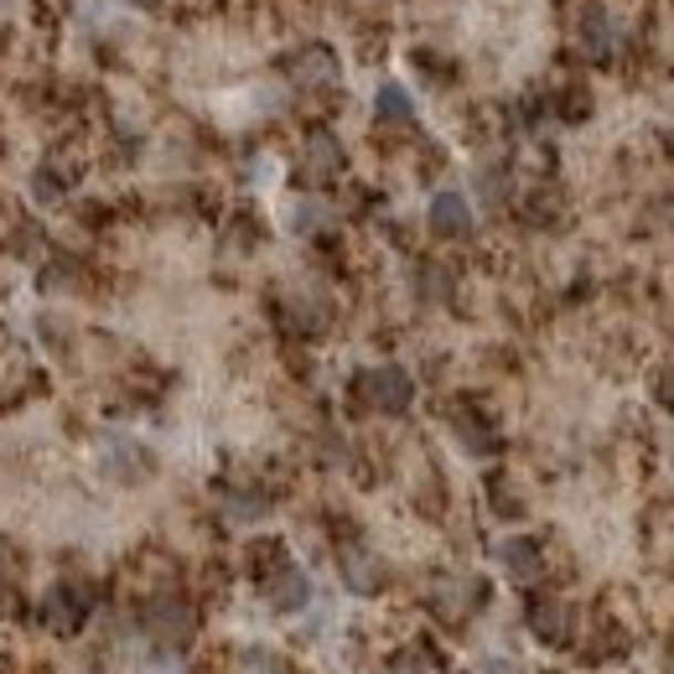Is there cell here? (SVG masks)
<instances>
[{"mask_svg":"<svg viewBox=\"0 0 674 674\" xmlns=\"http://www.w3.org/2000/svg\"><path fill=\"white\" fill-rule=\"evenodd\" d=\"M498 560H504V571L514 581H539L545 576V556H539L535 539H504L498 545Z\"/></svg>","mask_w":674,"mask_h":674,"instance_id":"cell-6","label":"cell"},{"mask_svg":"<svg viewBox=\"0 0 674 674\" xmlns=\"http://www.w3.org/2000/svg\"><path fill=\"white\" fill-rule=\"evenodd\" d=\"M389 674H431V664L421 654H394L389 659Z\"/></svg>","mask_w":674,"mask_h":674,"instance_id":"cell-16","label":"cell"},{"mask_svg":"<svg viewBox=\"0 0 674 674\" xmlns=\"http://www.w3.org/2000/svg\"><path fill=\"white\" fill-rule=\"evenodd\" d=\"M239 674H286V664L270 654V649H244L239 654Z\"/></svg>","mask_w":674,"mask_h":674,"instance_id":"cell-14","label":"cell"},{"mask_svg":"<svg viewBox=\"0 0 674 674\" xmlns=\"http://www.w3.org/2000/svg\"><path fill=\"white\" fill-rule=\"evenodd\" d=\"M146 623H151V633L161 643H182V639H192V607L177 602V597H161V602H151Z\"/></svg>","mask_w":674,"mask_h":674,"instance_id":"cell-5","label":"cell"},{"mask_svg":"<svg viewBox=\"0 0 674 674\" xmlns=\"http://www.w3.org/2000/svg\"><path fill=\"white\" fill-rule=\"evenodd\" d=\"M146 446L130 436H104L99 441V472L104 477H115V483H130V477H140L146 472Z\"/></svg>","mask_w":674,"mask_h":674,"instance_id":"cell-2","label":"cell"},{"mask_svg":"<svg viewBox=\"0 0 674 674\" xmlns=\"http://www.w3.org/2000/svg\"><path fill=\"white\" fill-rule=\"evenodd\" d=\"M670 462H674V452H670Z\"/></svg>","mask_w":674,"mask_h":674,"instance_id":"cell-22","label":"cell"},{"mask_svg":"<svg viewBox=\"0 0 674 674\" xmlns=\"http://www.w3.org/2000/svg\"><path fill=\"white\" fill-rule=\"evenodd\" d=\"M270 591V607L275 612H302L306 602H312V576L302 571V566H281V571L265 581Z\"/></svg>","mask_w":674,"mask_h":674,"instance_id":"cell-4","label":"cell"},{"mask_svg":"<svg viewBox=\"0 0 674 674\" xmlns=\"http://www.w3.org/2000/svg\"><path fill=\"white\" fill-rule=\"evenodd\" d=\"M477 674H519V664H514V659H498V654H493V659H483V670H477Z\"/></svg>","mask_w":674,"mask_h":674,"instance_id":"cell-18","label":"cell"},{"mask_svg":"<svg viewBox=\"0 0 674 674\" xmlns=\"http://www.w3.org/2000/svg\"><path fill=\"white\" fill-rule=\"evenodd\" d=\"M296 78H302V84H333V78H337L333 52H302V63H296Z\"/></svg>","mask_w":674,"mask_h":674,"instance_id":"cell-12","label":"cell"},{"mask_svg":"<svg viewBox=\"0 0 674 674\" xmlns=\"http://www.w3.org/2000/svg\"><path fill=\"white\" fill-rule=\"evenodd\" d=\"M130 6H156V0H130Z\"/></svg>","mask_w":674,"mask_h":674,"instance_id":"cell-21","label":"cell"},{"mask_svg":"<svg viewBox=\"0 0 674 674\" xmlns=\"http://www.w3.org/2000/svg\"><path fill=\"white\" fill-rule=\"evenodd\" d=\"M337 167H343L337 140L333 135H312V140H306V171H312V177H333Z\"/></svg>","mask_w":674,"mask_h":674,"instance_id":"cell-11","label":"cell"},{"mask_svg":"<svg viewBox=\"0 0 674 674\" xmlns=\"http://www.w3.org/2000/svg\"><path fill=\"white\" fill-rule=\"evenodd\" d=\"M135 674H187V670L171 649H146V654L135 659Z\"/></svg>","mask_w":674,"mask_h":674,"instance_id":"cell-13","label":"cell"},{"mask_svg":"<svg viewBox=\"0 0 674 674\" xmlns=\"http://www.w3.org/2000/svg\"><path fill=\"white\" fill-rule=\"evenodd\" d=\"M581 48H587L591 57H612V52H618V27H612L607 11H587V17H581Z\"/></svg>","mask_w":674,"mask_h":674,"instance_id":"cell-9","label":"cell"},{"mask_svg":"<svg viewBox=\"0 0 674 674\" xmlns=\"http://www.w3.org/2000/svg\"><path fill=\"white\" fill-rule=\"evenodd\" d=\"M483 198L488 202L504 198V177H498V171H483Z\"/></svg>","mask_w":674,"mask_h":674,"instance_id":"cell-19","label":"cell"},{"mask_svg":"<svg viewBox=\"0 0 674 674\" xmlns=\"http://www.w3.org/2000/svg\"><path fill=\"white\" fill-rule=\"evenodd\" d=\"M431 234H441V239H462V234H472V208H467V198L456 192V187H446V192H436L431 198Z\"/></svg>","mask_w":674,"mask_h":674,"instance_id":"cell-3","label":"cell"},{"mask_svg":"<svg viewBox=\"0 0 674 674\" xmlns=\"http://www.w3.org/2000/svg\"><path fill=\"white\" fill-rule=\"evenodd\" d=\"M291 219H296V229H317V223H327V208L322 202H296Z\"/></svg>","mask_w":674,"mask_h":674,"instance_id":"cell-15","label":"cell"},{"mask_svg":"<svg viewBox=\"0 0 674 674\" xmlns=\"http://www.w3.org/2000/svg\"><path fill=\"white\" fill-rule=\"evenodd\" d=\"M358 394L373 404V410H385V415H400L404 404L415 400V385H410V373L400 364H379V369L358 373Z\"/></svg>","mask_w":674,"mask_h":674,"instance_id":"cell-1","label":"cell"},{"mask_svg":"<svg viewBox=\"0 0 674 674\" xmlns=\"http://www.w3.org/2000/svg\"><path fill=\"white\" fill-rule=\"evenodd\" d=\"M373 115L385 119V125H415V99L400 84H385L379 99H373Z\"/></svg>","mask_w":674,"mask_h":674,"instance_id":"cell-10","label":"cell"},{"mask_svg":"<svg viewBox=\"0 0 674 674\" xmlns=\"http://www.w3.org/2000/svg\"><path fill=\"white\" fill-rule=\"evenodd\" d=\"M343 581H348V591H358V597H373V591L385 587V566H379L369 550H343Z\"/></svg>","mask_w":674,"mask_h":674,"instance_id":"cell-7","label":"cell"},{"mask_svg":"<svg viewBox=\"0 0 674 674\" xmlns=\"http://www.w3.org/2000/svg\"><path fill=\"white\" fill-rule=\"evenodd\" d=\"M529 628H535V639H545V643H566L571 639V607H560V602L529 607Z\"/></svg>","mask_w":674,"mask_h":674,"instance_id":"cell-8","label":"cell"},{"mask_svg":"<svg viewBox=\"0 0 674 674\" xmlns=\"http://www.w3.org/2000/svg\"><path fill=\"white\" fill-rule=\"evenodd\" d=\"M421 291H425V296H446V281H441V270H425Z\"/></svg>","mask_w":674,"mask_h":674,"instance_id":"cell-20","label":"cell"},{"mask_svg":"<svg viewBox=\"0 0 674 674\" xmlns=\"http://www.w3.org/2000/svg\"><path fill=\"white\" fill-rule=\"evenodd\" d=\"M265 498H229V519H260Z\"/></svg>","mask_w":674,"mask_h":674,"instance_id":"cell-17","label":"cell"}]
</instances>
